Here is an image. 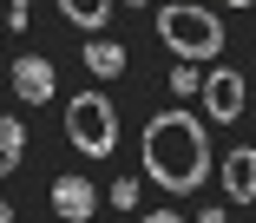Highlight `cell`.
<instances>
[{"label":"cell","instance_id":"1","mask_svg":"<svg viewBox=\"0 0 256 223\" xmlns=\"http://www.w3.org/2000/svg\"><path fill=\"white\" fill-rule=\"evenodd\" d=\"M144 178L158 190H171V197L204 190V178H210V138H204L197 112L171 105L158 118H144Z\"/></svg>","mask_w":256,"mask_h":223},{"label":"cell","instance_id":"2","mask_svg":"<svg viewBox=\"0 0 256 223\" xmlns=\"http://www.w3.org/2000/svg\"><path fill=\"white\" fill-rule=\"evenodd\" d=\"M158 40L178 52V60H217L224 52V20L210 7H190V0H178V7H158Z\"/></svg>","mask_w":256,"mask_h":223},{"label":"cell","instance_id":"3","mask_svg":"<svg viewBox=\"0 0 256 223\" xmlns=\"http://www.w3.org/2000/svg\"><path fill=\"white\" fill-rule=\"evenodd\" d=\"M66 138H72L79 158H112L118 151V105L98 86L79 92V98H66Z\"/></svg>","mask_w":256,"mask_h":223},{"label":"cell","instance_id":"4","mask_svg":"<svg viewBox=\"0 0 256 223\" xmlns=\"http://www.w3.org/2000/svg\"><path fill=\"white\" fill-rule=\"evenodd\" d=\"M197 92H204V118H217V125L243 118V72H210V79H197Z\"/></svg>","mask_w":256,"mask_h":223},{"label":"cell","instance_id":"5","mask_svg":"<svg viewBox=\"0 0 256 223\" xmlns=\"http://www.w3.org/2000/svg\"><path fill=\"white\" fill-rule=\"evenodd\" d=\"M14 92L26 98V105H46L60 92V72H53V60H46V52H20L14 60Z\"/></svg>","mask_w":256,"mask_h":223},{"label":"cell","instance_id":"6","mask_svg":"<svg viewBox=\"0 0 256 223\" xmlns=\"http://www.w3.org/2000/svg\"><path fill=\"white\" fill-rule=\"evenodd\" d=\"M224 190H230V204H256V144L224 151Z\"/></svg>","mask_w":256,"mask_h":223},{"label":"cell","instance_id":"7","mask_svg":"<svg viewBox=\"0 0 256 223\" xmlns=\"http://www.w3.org/2000/svg\"><path fill=\"white\" fill-rule=\"evenodd\" d=\"M53 210H60L66 223H86V216H98V190H92L86 178H60V184H53Z\"/></svg>","mask_w":256,"mask_h":223},{"label":"cell","instance_id":"8","mask_svg":"<svg viewBox=\"0 0 256 223\" xmlns=\"http://www.w3.org/2000/svg\"><path fill=\"white\" fill-rule=\"evenodd\" d=\"M79 60H86V72H92V79H118V72H125V46H118V40H106V33H92V40L79 46Z\"/></svg>","mask_w":256,"mask_h":223},{"label":"cell","instance_id":"9","mask_svg":"<svg viewBox=\"0 0 256 223\" xmlns=\"http://www.w3.org/2000/svg\"><path fill=\"white\" fill-rule=\"evenodd\" d=\"M112 7H118V0H60V14H66L72 26H86V33H106Z\"/></svg>","mask_w":256,"mask_h":223},{"label":"cell","instance_id":"10","mask_svg":"<svg viewBox=\"0 0 256 223\" xmlns=\"http://www.w3.org/2000/svg\"><path fill=\"white\" fill-rule=\"evenodd\" d=\"M26 158V125L20 118H0V178H14Z\"/></svg>","mask_w":256,"mask_h":223},{"label":"cell","instance_id":"11","mask_svg":"<svg viewBox=\"0 0 256 223\" xmlns=\"http://www.w3.org/2000/svg\"><path fill=\"white\" fill-rule=\"evenodd\" d=\"M171 92H178V98H197V66H190V60H178V72H171Z\"/></svg>","mask_w":256,"mask_h":223},{"label":"cell","instance_id":"12","mask_svg":"<svg viewBox=\"0 0 256 223\" xmlns=\"http://www.w3.org/2000/svg\"><path fill=\"white\" fill-rule=\"evenodd\" d=\"M112 204H118V210H132V204H138V184H132V178H118V184H112Z\"/></svg>","mask_w":256,"mask_h":223},{"label":"cell","instance_id":"13","mask_svg":"<svg viewBox=\"0 0 256 223\" xmlns=\"http://www.w3.org/2000/svg\"><path fill=\"white\" fill-rule=\"evenodd\" d=\"M138 223H184L178 210H151V216H138Z\"/></svg>","mask_w":256,"mask_h":223},{"label":"cell","instance_id":"14","mask_svg":"<svg viewBox=\"0 0 256 223\" xmlns=\"http://www.w3.org/2000/svg\"><path fill=\"white\" fill-rule=\"evenodd\" d=\"M197 223H230V216H224V210H204V216H197Z\"/></svg>","mask_w":256,"mask_h":223},{"label":"cell","instance_id":"15","mask_svg":"<svg viewBox=\"0 0 256 223\" xmlns=\"http://www.w3.org/2000/svg\"><path fill=\"white\" fill-rule=\"evenodd\" d=\"M0 223H14V210H7V204H0Z\"/></svg>","mask_w":256,"mask_h":223},{"label":"cell","instance_id":"16","mask_svg":"<svg viewBox=\"0 0 256 223\" xmlns=\"http://www.w3.org/2000/svg\"><path fill=\"white\" fill-rule=\"evenodd\" d=\"M125 7H151V0H125Z\"/></svg>","mask_w":256,"mask_h":223},{"label":"cell","instance_id":"17","mask_svg":"<svg viewBox=\"0 0 256 223\" xmlns=\"http://www.w3.org/2000/svg\"><path fill=\"white\" fill-rule=\"evenodd\" d=\"M230 7H256V0H230Z\"/></svg>","mask_w":256,"mask_h":223}]
</instances>
